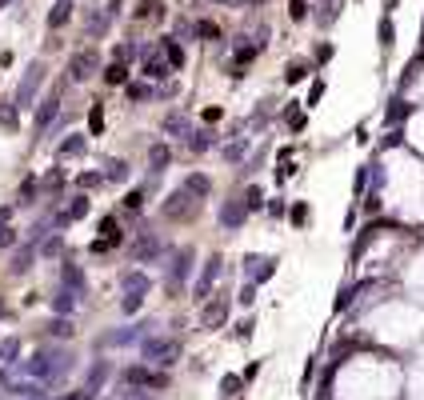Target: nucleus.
I'll return each mask as SVG.
<instances>
[{"mask_svg":"<svg viewBox=\"0 0 424 400\" xmlns=\"http://www.w3.org/2000/svg\"><path fill=\"white\" fill-rule=\"evenodd\" d=\"M180 189L192 192L196 200H212L216 185H212V176L204 172V168H192V172H185V176H180Z\"/></svg>","mask_w":424,"mask_h":400,"instance_id":"24","label":"nucleus"},{"mask_svg":"<svg viewBox=\"0 0 424 400\" xmlns=\"http://www.w3.org/2000/svg\"><path fill=\"white\" fill-rule=\"evenodd\" d=\"M0 132H21V108L12 96L0 100Z\"/></svg>","mask_w":424,"mask_h":400,"instance_id":"31","label":"nucleus"},{"mask_svg":"<svg viewBox=\"0 0 424 400\" xmlns=\"http://www.w3.org/2000/svg\"><path fill=\"white\" fill-rule=\"evenodd\" d=\"M45 332L48 336H56V340H72V316H52V320H48L45 325Z\"/></svg>","mask_w":424,"mask_h":400,"instance_id":"42","label":"nucleus"},{"mask_svg":"<svg viewBox=\"0 0 424 400\" xmlns=\"http://www.w3.org/2000/svg\"><path fill=\"white\" fill-rule=\"evenodd\" d=\"M100 80L108 84V89H128L132 80H128V64H120V60H108L104 72H100Z\"/></svg>","mask_w":424,"mask_h":400,"instance_id":"32","label":"nucleus"},{"mask_svg":"<svg viewBox=\"0 0 424 400\" xmlns=\"http://www.w3.org/2000/svg\"><path fill=\"white\" fill-rule=\"evenodd\" d=\"M288 21H292V24H305L308 21V0H292V4H288Z\"/></svg>","mask_w":424,"mask_h":400,"instance_id":"53","label":"nucleus"},{"mask_svg":"<svg viewBox=\"0 0 424 400\" xmlns=\"http://www.w3.org/2000/svg\"><path fill=\"white\" fill-rule=\"evenodd\" d=\"M180 353H185V344L176 340V336H144L141 340V356H144V364H152V368H172L176 360H180Z\"/></svg>","mask_w":424,"mask_h":400,"instance_id":"5","label":"nucleus"},{"mask_svg":"<svg viewBox=\"0 0 424 400\" xmlns=\"http://www.w3.org/2000/svg\"><path fill=\"white\" fill-rule=\"evenodd\" d=\"M141 76L148 84H165V80L176 76V69L168 64V56H165V48H144L141 52Z\"/></svg>","mask_w":424,"mask_h":400,"instance_id":"12","label":"nucleus"},{"mask_svg":"<svg viewBox=\"0 0 424 400\" xmlns=\"http://www.w3.org/2000/svg\"><path fill=\"white\" fill-rule=\"evenodd\" d=\"M89 137H104V108H100V100L89 104Z\"/></svg>","mask_w":424,"mask_h":400,"instance_id":"48","label":"nucleus"},{"mask_svg":"<svg viewBox=\"0 0 424 400\" xmlns=\"http://www.w3.org/2000/svg\"><path fill=\"white\" fill-rule=\"evenodd\" d=\"M200 120H204V124H220V120H224V108H204Z\"/></svg>","mask_w":424,"mask_h":400,"instance_id":"59","label":"nucleus"},{"mask_svg":"<svg viewBox=\"0 0 424 400\" xmlns=\"http://www.w3.org/2000/svg\"><path fill=\"white\" fill-rule=\"evenodd\" d=\"M117 400H148V388H124L117 392Z\"/></svg>","mask_w":424,"mask_h":400,"instance_id":"58","label":"nucleus"},{"mask_svg":"<svg viewBox=\"0 0 424 400\" xmlns=\"http://www.w3.org/2000/svg\"><path fill=\"white\" fill-rule=\"evenodd\" d=\"M252 148H257L252 137H228V141L220 144V161L228 168H244V161L252 156Z\"/></svg>","mask_w":424,"mask_h":400,"instance_id":"20","label":"nucleus"},{"mask_svg":"<svg viewBox=\"0 0 424 400\" xmlns=\"http://www.w3.org/2000/svg\"><path fill=\"white\" fill-rule=\"evenodd\" d=\"M108 24H113L108 8H84V40H104Z\"/></svg>","mask_w":424,"mask_h":400,"instance_id":"25","label":"nucleus"},{"mask_svg":"<svg viewBox=\"0 0 424 400\" xmlns=\"http://www.w3.org/2000/svg\"><path fill=\"white\" fill-rule=\"evenodd\" d=\"M252 329H257V316H252V312H248V316H244V320H236V340H252Z\"/></svg>","mask_w":424,"mask_h":400,"instance_id":"51","label":"nucleus"},{"mask_svg":"<svg viewBox=\"0 0 424 400\" xmlns=\"http://www.w3.org/2000/svg\"><path fill=\"white\" fill-rule=\"evenodd\" d=\"M16 360H21V336H4V340H0V364L12 368Z\"/></svg>","mask_w":424,"mask_h":400,"instance_id":"39","label":"nucleus"},{"mask_svg":"<svg viewBox=\"0 0 424 400\" xmlns=\"http://www.w3.org/2000/svg\"><path fill=\"white\" fill-rule=\"evenodd\" d=\"M192 128H196V124H192V120L185 117V113H180V108H172V113H165V120H161V132H165V141L180 144V148L189 144Z\"/></svg>","mask_w":424,"mask_h":400,"instance_id":"18","label":"nucleus"},{"mask_svg":"<svg viewBox=\"0 0 424 400\" xmlns=\"http://www.w3.org/2000/svg\"><path fill=\"white\" fill-rule=\"evenodd\" d=\"M220 281H224V252L212 248L209 257H204V264H200V277L192 281V305L212 301V292L220 288Z\"/></svg>","mask_w":424,"mask_h":400,"instance_id":"7","label":"nucleus"},{"mask_svg":"<svg viewBox=\"0 0 424 400\" xmlns=\"http://www.w3.org/2000/svg\"><path fill=\"white\" fill-rule=\"evenodd\" d=\"M96 72H104V64H100V52H96L93 45L80 48V52H72V60H69V80H72V84L93 80Z\"/></svg>","mask_w":424,"mask_h":400,"instance_id":"14","label":"nucleus"},{"mask_svg":"<svg viewBox=\"0 0 424 400\" xmlns=\"http://www.w3.org/2000/svg\"><path fill=\"white\" fill-rule=\"evenodd\" d=\"M36 264H40V248L24 240L21 248H12V252H8V277H12V281H21V277H28Z\"/></svg>","mask_w":424,"mask_h":400,"instance_id":"17","label":"nucleus"},{"mask_svg":"<svg viewBox=\"0 0 424 400\" xmlns=\"http://www.w3.org/2000/svg\"><path fill=\"white\" fill-rule=\"evenodd\" d=\"M45 76H48V64L45 56H36L28 69H24L21 84H16V93H12V100H16V108L21 113H32L36 104H40V89H45Z\"/></svg>","mask_w":424,"mask_h":400,"instance_id":"4","label":"nucleus"},{"mask_svg":"<svg viewBox=\"0 0 424 400\" xmlns=\"http://www.w3.org/2000/svg\"><path fill=\"white\" fill-rule=\"evenodd\" d=\"M21 244H24V228H21V224L0 228V252H12V248H21Z\"/></svg>","mask_w":424,"mask_h":400,"instance_id":"43","label":"nucleus"},{"mask_svg":"<svg viewBox=\"0 0 424 400\" xmlns=\"http://www.w3.org/2000/svg\"><path fill=\"white\" fill-rule=\"evenodd\" d=\"M100 168H104L108 189H124V185H132V165H128L124 156H104V161H100Z\"/></svg>","mask_w":424,"mask_h":400,"instance_id":"23","label":"nucleus"},{"mask_svg":"<svg viewBox=\"0 0 424 400\" xmlns=\"http://www.w3.org/2000/svg\"><path fill=\"white\" fill-rule=\"evenodd\" d=\"M380 48H392L397 45V28H392V21H388V16H384V21H380Z\"/></svg>","mask_w":424,"mask_h":400,"instance_id":"52","label":"nucleus"},{"mask_svg":"<svg viewBox=\"0 0 424 400\" xmlns=\"http://www.w3.org/2000/svg\"><path fill=\"white\" fill-rule=\"evenodd\" d=\"M168 244L165 240V233L156 228V224H148V220H141L137 228H132V236H128V244H124V252H128V260L132 264H161V260L168 257Z\"/></svg>","mask_w":424,"mask_h":400,"instance_id":"1","label":"nucleus"},{"mask_svg":"<svg viewBox=\"0 0 424 400\" xmlns=\"http://www.w3.org/2000/svg\"><path fill=\"white\" fill-rule=\"evenodd\" d=\"M137 21H165V4L161 0H141L137 4Z\"/></svg>","mask_w":424,"mask_h":400,"instance_id":"45","label":"nucleus"},{"mask_svg":"<svg viewBox=\"0 0 424 400\" xmlns=\"http://www.w3.org/2000/svg\"><path fill=\"white\" fill-rule=\"evenodd\" d=\"M192 272H196V244H172L168 257H165V292H168V301H176V296L189 288Z\"/></svg>","mask_w":424,"mask_h":400,"instance_id":"2","label":"nucleus"},{"mask_svg":"<svg viewBox=\"0 0 424 400\" xmlns=\"http://www.w3.org/2000/svg\"><path fill=\"white\" fill-rule=\"evenodd\" d=\"M172 161H176L172 141H148V148H144V176L148 180H165Z\"/></svg>","mask_w":424,"mask_h":400,"instance_id":"9","label":"nucleus"},{"mask_svg":"<svg viewBox=\"0 0 424 400\" xmlns=\"http://www.w3.org/2000/svg\"><path fill=\"white\" fill-rule=\"evenodd\" d=\"M56 400H100V397H96V392H89V388L80 384V388H72V392H60Z\"/></svg>","mask_w":424,"mask_h":400,"instance_id":"57","label":"nucleus"},{"mask_svg":"<svg viewBox=\"0 0 424 400\" xmlns=\"http://www.w3.org/2000/svg\"><path fill=\"white\" fill-rule=\"evenodd\" d=\"M276 264L281 260L268 257V252H244L240 257V281H252V284H264L276 277Z\"/></svg>","mask_w":424,"mask_h":400,"instance_id":"11","label":"nucleus"},{"mask_svg":"<svg viewBox=\"0 0 424 400\" xmlns=\"http://www.w3.org/2000/svg\"><path fill=\"white\" fill-rule=\"evenodd\" d=\"M172 96H180V80L176 76L165 80V84H156V100H172Z\"/></svg>","mask_w":424,"mask_h":400,"instance_id":"54","label":"nucleus"},{"mask_svg":"<svg viewBox=\"0 0 424 400\" xmlns=\"http://www.w3.org/2000/svg\"><path fill=\"white\" fill-rule=\"evenodd\" d=\"M12 204L21 212H40L45 209V189H40V172H24L21 185H16V196Z\"/></svg>","mask_w":424,"mask_h":400,"instance_id":"13","label":"nucleus"},{"mask_svg":"<svg viewBox=\"0 0 424 400\" xmlns=\"http://www.w3.org/2000/svg\"><path fill=\"white\" fill-rule=\"evenodd\" d=\"M288 209H292V200L276 192V196H268V204H264V216H268L272 224H281V220H288Z\"/></svg>","mask_w":424,"mask_h":400,"instance_id":"37","label":"nucleus"},{"mask_svg":"<svg viewBox=\"0 0 424 400\" xmlns=\"http://www.w3.org/2000/svg\"><path fill=\"white\" fill-rule=\"evenodd\" d=\"M64 209H69V216L80 224V220H89L93 216V192H69V200H64Z\"/></svg>","mask_w":424,"mask_h":400,"instance_id":"29","label":"nucleus"},{"mask_svg":"<svg viewBox=\"0 0 424 400\" xmlns=\"http://www.w3.org/2000/svg\"><path fill=\"white\" fill-rule=\"evenodd\" d=\"M332 56V45H316V64H325Z\"/></svg>","mask_w":424,"mask_h":400,"instance_id":"60","label":"nucleus"},{"mask_svg":"<svg viewBox=\"0 0 424 400\" xmlns=\"http://www.w3.org/2000/svg\"><path fill=\"white\" fill-rule=\"evenodd\" d=\"M220 36H224V32H220V24H216V21H209V16H200V21H196V40H204V45H216Z\"/></svg>","mask_w":424,"mask_h":400,"instance_id":"44","label":"nucleus"},{"mask_svg":"<svg viewBox=\"0 0 424 400\" xmlns=\"http://www.w3.org/2000/svg\"><path fill=\"white\" fill-rule=\"evenodd\" d=\"M257 288H260V284H252V281H240V288H236V305L252 312V305H257Z\"/></svg>","mask_w":424,"mask_h":400,"instance_id":"47","label":"nucleus"},{"mask_svg":"<svg viewBox=\"0 0 424 400\" xmlns=\"http://www.w3.org/2000/svg\"><path fill=\"white\" fill-rule=\"evenodd\" d=\"M200 212H204V200H196V196L185 192L180 185L161 200V220H165V224H192Z\"/></svg>","mask_w":424,"mask_h":400,"instance_id":"3","label":"nucleus"},{"mask_svg":"<svg viewBox=\"0 0 424 400\" xmlns=\"http://www.w3.org/2000/svg\"><path fill=\"white\" fill-rule=\"evenodd\" d=\"M64 113V100H60V84L56 89H48L40 96V104L32 108V141H48V132H52V124L60 120Z\"/></svg>","mask_w":424,"mask_h":400,"instance_id":"8","label":"nucleus"},{"mask_svg":"<svg viewBox=\"0 0 424 400\" xmlns=\"http://www.w3.org/2000/svg\"><path fill=\"white\" fill-rule=\"evenodd\" d=\"M137 52H141V48L132 45V40H120V45L113 48V60H120V64H132V60H137Z\"/></svg>","mask_w":424,"mask_h":400,"instance_id":"49","label":"nucleus"},{"mask_svg":"<svg viewBox=\"0 0 424 400\" xmlns=\"http://www.w3.org/2000/svg\"><path fill=\"white\" fill-rule=\"evenodd\" d=\"M248 216H252V212H248V204H244V189H236V185H233V192L216 204V228H220V233H228V236L244 233Z\"/></svg>","mask_w":424,"mask_h":400,"instance_id":"6","label":"nucleus"},{"mask_svg":"<svg viewBox=\"0 0 424 400\" xmlns=\"http://www.w3.org/2000/svg\"><path fill=\"white\" fill-rule=\"evenodd\" d=\"M76 156H89V132H69L52 144V161H76Z\"/></svg>","mask_w":424,"mask_h":400,"instance_id":"19","label":"nucleus"},{"mask_svg":"<svg viewBox=\"0 0 424 400\" xmlns=\"http://www.w3.org/2000/svg\"><path fill=\"white\" fill-rule=\"evenodd\" d=\"M124 96H128V104H144V100H156V84H148V80H132V84L124 89Z\"/></svg>","mask_w":424,"mask_h":400,"instance_id":"38","label":"nucleus"},{"mask_svg":"<svg viewBox=\"0 0 424 400\" xmlns=\"http://www.w3.org/2000/svg\"><path fill=\"white\" fill-rule=\"evenodd\" d=\"M144 305H148V292H120L117 312H120V316H141Z\"/></svg>","mask_w":424,"mask_h":400,"instance_id":"33","label":"nucleus"},{"mask_svg":"<svg viewBox=\"0 0 424 400\" xmlns=\"http://www.w3.org/2000/svg\"><path fill=\"white\" fill-rule=\"evenodd\" d=\"M72 189H76V192H100V189H108L104 168H84V172H76V176H72Z\"/></svg>","mask_w":424,"mask_h":400,"instance_id":"28","label":"nucleus"},{"mask_svg":"<svg viewBox=\"0 0 424 400\" xmlns=\"http://www.w3.org/2000/svg\"><path fill=\"white\" fill-rule=\"evenodd\" d=\"M244 384H248V380L240 377V373H224V377H220V400H240L244 397Z\"/></svg>","mask_w":424,"mask_h":400,"instance_id":"36","label":"nucleus"},{"mask_svg":"<svg viewBox=\"0 0 424 400\" xmlns=\"http://www.w3.org/2000/svg\"><path fill=\"white\" fill-rule=\"evenodd\" d=\"M69 252H72V248H69V236H64V233H48L45 240H40V260H45V264H48V260H52V264H60Z\"/></svg>","mask_w":424,"mask_h":400,"instance_id":"27","label":"nucleus"},{"mask_svg":"<svg viewBox=\"0 0 424 400\" xmlns=\"http://www.w3.org/2000/svg\"><path fill=\"white\" fill-rule=\"evenodd\" d=\"M84 252H89V257H113L117 248H113L108 240H100V236H96V240H89V244H84Z\"/></svg>","mask_w":424,"mask_h":400,"instance_id":"50","label":"nucleus"},{"mask_svg":"<svg viewBox=\"0 0 424 400\" xmlns=\"http://www.w3.org/2000/svg\"><path fill=\"white\" fill-rule=\"evenodd\" d=\"M308 72H312V64H308L305 56L288 60V69H284V84H301V80H308Z\"/></svg>","mask_w":424,"mask_h":400,"instance_id":"40","label":"nucleus"},{"mask_svg":"<svg viewBox=\"0 0 424 400\" xmlns=\"http://www.w3.org/2000/svg\"><path fill=\"white\" fill-rule=\"evenodd\" d=\"M320 96H325V80L316 76V80H312V89H308V96H305V108H316V104H320Z\"/></svg>","mask_w":424,"mask_h":400,"instance_id":"55","label":"nucleus"},{"mask_svg":"<svg viewBox=\"0 0 424 400\" xmlns=\"http://www.w3.org/2000/svg\"><path fill=\"white\" fill-rule=\"evenodd\" d=\"M80 301H84V296H76V292L64 288L60 281L52 284V292H48V308H52V316H72V312L80 308Z\"/></svg>","mask_w":424,"mask_h":400,"instance_id":"21","label":"nucleus"},{"mask_svg":"<svg viewBox=\"0 0 424 400\" xmlns=\"http://www.w3.org/2000/svg\"><path fill=\"white\" fill-rule=\"evenodd\" d=\"M4 380H8V368H4V364H0V384H4Z\"/></svg>","mask_w":424,"mask_h":400,"instance_id":"62","label":"nucleus"},{"mask_svg":"<svg viewBox=\"0 0 424 400\" xmlns=\"http://www.w3.org/2000/svg\"><path fill=\"white\" fill-rule=\"evenodd\" d=\"M257 373H260V360H252V364H248V368H244L240 377H244V380H257Z\"/></svg>","mask_w":424,"mask_h":400,"instance_id":"61","label":"nucleus"},{"mask_svg":"<svg viewBox=\"0 0 424 400\" xmlns=\"http://www.w3.org/2000/svg\"><path fill=\"white\" fill-rule=\"evenodd\" d=\"M220 144H224V137L216 132V124H196L189 144H185V152L189 156H209V152H220Z\"/></svg>","mask_w":424,"mask_h":400,"instance_id":"15","label":"nucleus"},{"mask_svg":"<svg viewBox=\"0 0 424 400\" xmlns=\"http://www.w3.org/2000/svg\"><path fill=\"white\" fill-rule=\"evenodd\" d=\"M228 312H233V296L216 288V292H212V301L200 305V329H204V332L224 329V325H228Z\"/></svg>","mask_w":424,"mask_h":400,"instance_id":"10","label":"nucleus"},{"mask_svg":"<svg viewBox=\"0 0 424 400\" xmlns=\"http://www.w3.org/2000/svg\"><path fill=\"white\" fill-rule=\"evenodd\" d=\"M244 204H248V212L257 216V212H264V204H268V192H264V185L260 180H248L244 185Z\"/></svg>","mask_w":424,"mask_h":400,"instance_id":"35","label":"nucleus"},{"mask_svg":"<svg viewBox=\"0 0 424 400\" xmlns=\"http://www.w3.org/2000/svg\"><path fill=\"white\" fill-rule=\"evenodd\" d=\"M161 48H165L168 64H172V69H176V72H185V64H189V56H185V48L176 45V40H165V45H161Z\"/></svg>","mask_w":424,"mask_h":400,"instance_id":"46","label":"nucleus"},{"mask_svg":"<svg viewBox=\"0 0 424 400\" xmlns=\"http://www.w3.org/2000/svg\"><path fill=\"white\" fill-rule=\"evenodd\" d=\"M108 380H113V364H108V356H93V360H89V368H84V388L100 397Z\"/></svg>","mask_w":424,"mask_h":400,"instance_id":"22","label":"nucleus"},{"mask_svg":"<svg viewBox=\"0 0 424 400\" xmlns=\"http://www.w3.org/2000/svg\"><path fill=\"white\" fill-rule=\"evenodd\" d=\"M16 204H12V200H8V204H0V228H8V224H16Z\"/></svg>","mask_w":424,"mask_h":400,"instance_id":"56","label":"nucleus"},{"mask_svg":"<svg viewBox=\"0 0 424 400\" xmlns=\"http://www.w3.org/2000/svg\"><path fill=\"white\" fill-rule=\"evenodd\" d=\"M117 288L120 292H148V288H152V277H148V268L132 264V268H124L117 277Z\"/></svg>","mask_w":424,"mask_h":400,"instance_id":"26","label":"nucleus"},{"mask_svg":"<svg viewBox=\"0 0 424 400\" xmlns=\"http://www.w3.org/2000/svg\"><path fill=\"white\" fill-rule=\"evenodd\" d=\"M56 281L64 284V288H72L76 296H89V272H84V264H76L72 252L56 264Z\"/></svg>","mask_w":424,"mask_h":400,"instance_id":"16","label":"nucleus"},{"mask_svg":"<svg viewBox=\"0 0 424 400\" xmlns=\"http://www.w3.org/2000/svg\"><path fill=\"white\" fill-rule=\"evenodd\" d=\"M288 224H292V228H308V224H312V209H308V200H292V209H288Z\"/></svg>","mask_w":424,"mask_h":400,"instance_id":"41","label":"nucleus"},{"mask_svg":"<svg viewBox=\"0 0 424 400\" xmlns=\"http://www.w3.org/2000/svg\"><path fill=\"white\" fill-rule=\"evenodd\" d=\"M72 12H76V8H72V0H56V4L48 8V32H56V28H64V24L72 21Z\"/></svg>","mask_w":424,"mask_h":400,"instance_id":"34","label":"nucleus"},{"mask_svg":"<svg viewBox=\"0 0 424 400\" xmlns=\"http://www.w3.org/2000/svg\"><path fill=\"white\" fill-rule=\"evenodd\" d=\"M281 120H284V128H288V132H301V128L308 124V108H305V100H288V104L281 108Z\"/></svg>","mask_w":424,"mask_h":400,"instance_id":"30","label":"nucleus"}]
</instances>
